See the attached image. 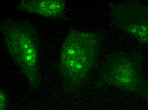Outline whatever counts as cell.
Returning <instances> with one entry per match:
<instances>
[{"label": "cell", "instance_id": "cell-1", "mask_svg": "<svg viewBox=\"0 0 148 110\" xmlns=\"http://www.w3.org/2000/svg\"><path fill=\"white\" fill-rule=\"evenodd\" d=\"M102 44V37L96 33L69 32L61 47L58 68L66 92H77L87 86L98 66Z\"/></svg>", "mask_w": 148, "mask_h": 110}, {"label": "cell", "instance_id": "cell-2", "mask_svg": "<svg viewBox=\"0 0 148 110\" xmlns=\"http://www.w3.org/2000/svg\"><path fill=\"white\" fill-rule=\"evenodd\" d=\"M1 30L9 53L29 85L37 89L41 84L39 68V36L36 28L27 21L7 20L2 22Z\"/></svg>", "mask_w": 148, "mask_h": 110}, {"label": "cell", "instance_id": "cell-3", "mask_svg": "<svg viewBox=\"0 0 148 110\" xmlns=\"http://www.w3.org/2000/svg\"><path fill=\"white\" fill-rule=\"evenodd\" d=\"M141 55L121 52L114 54L105 61L95 85L114 88L122 92L148 96V81L143 74Z\"/></svg>", "mask_w": 148, "mask_h": 110}, {"label": "cell", "instance_id": "cell-4", "mask_svg": "<svg viewBox=\"0 0 148 110\" xmlns=\"http://www.w3.org/2000/svg\"><path fill=\"white\" fill-rule=\"evenodd\" d=\"M110 10L112 23L116 28L148 45V7L136 3H123L112 4Z\"/></svg>", "mask_w": 148, "mask_h": 110}, {"label": "cell", "instance_id": "cell-5", "mask_svg": "<svg viewBox=\"0 0 148 110\" xmlns=\"http://www.w3.org/2000/svg\"><path fill=\"white\" fill-rule=\"evenodd\" d=\"M17 8L21 11L46 18L64 19L66 3L63 0H22Z\"/></svg>", "mask_w": 148, "mask_h": 110}, {"label": "cell", "instance_id": "cell-6", "mask_svg": "<svg viewBox=\"0 0 148 110\" xmlns=\"http://www.w3.org/2000/svg\"><path fill=\"white\" fill-rule=\"evenodd\" d=\"M8 105V96L4 90H0V110H6Z\"/></svg>", "mask_w": 148, "mask_h": 110}]
</instances>
